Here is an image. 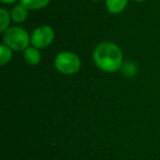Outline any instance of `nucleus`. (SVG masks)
I'll list each match as a JSON object with an SVG mask.
<instances>
[{
  "label": "nucleus",
  "mask_w": 160,
  "mask_h": 160,
  "mask_svg": "<svg viewBox=\"0 0 160 160\" xmlns=\"http://www.w3.org/2000/svg\"><path fill=\"white\" fill-rule=\"evenodd\" d=\"M92 59L97 68L107 73H114L120 71L124 57L123 51L118 44L109 41L101 42L94 47L92 52Z\"/></svg>",
  "instance_id": "1"
},
{
  "label": "nucleus",
  "mask_w": 160,
  "mask_h": 160,
  "mask_svg": "<svg viewBox=\"0 0 160 160\" xmlns=\"http://www.w3.org/2000/svg\"><path fill=\"white\" fill-rule=\"evenodd\" d=\"M128 0H105V8L111 14H120L127 8Z\"/></svg>",
  "instance_id": "7"
},
{
  "label": "nucleus",
  "mask_w": 160,
  "mask_h": 160,
  "mask_svg": "<svg viewBox=\"0 0 160 160\" xmlns=\"http://www.w3.org/2000/svg\"><path fill=\"white\" fill-rule=\"evenodd\" d=\"M29 10H41L48 6L51 0H19Z\"/></svg>",
  "instance_id": "8"
},
{
  "label": "nucleus",
  "mask_w": 160,
  "mask_h": 160,
  "mask_svg": "<svg viewBox=\"0 0 160 160\" xmlns=\"http://www.w3.org/2000/svg\"><path fill=\"white\" fill-rule=\"evenodd\" d=\"M22 56L24 62L30 66H38L42 62V54L41 49L36 48L34 46H29L27 49L22 52Z\"/></svg>",
  "instance_id": "5"
},
{
  "label": "nucleus",
  "mask_w": 160,
  "mask_h": 160,
  "mask_svg": "<svg viewBox=\"0 0 160 160\" xmlns=\"http://www.w3.org/2000/svg\"><path fill=\"white\" fill-rule=\"evenodd\" d=\"M54 67L62 75L72 76L81 69V59L73 52L62 51L54 58Z\"/></svg>",
  "instance_id": "3"
},
{
  "label": "nucleus",
  "mask_w": 160,
  "mask_h": 160,
  "mask_svg": "<svg viewBox=\"0 0 160 160\" xmlns=\"http://www.w3.org/2000/svg\"><path fill=\"white\" fill-rule=\"evenodd\" d=\"M18 0H0V2L2 3V5H13V3H16Z\"/></svg>",
  "instance_id": "12"
},
{
  "label": "nucleus",
  "mask_w": 160,
  "mask_h": 160,
  "mask_svg": "<svg viewBox=\"0 0 160 160\" xmlns=\"http://www.w3.org/2000/svg\"><path fill=\"white\" fill-rule=\"evenodd\" d=\"M11 21V13L6 8H0V32L1 33H3L8 28H10V22Z\"/></svg>",
  "instance_id": "11"
},
{
  "label": "nucleus",
  "mask_w": 160,
  "mask_h": 160,
  "mask_svg": "<svg viewBox=\"0 0 160 160\" xmlns=\"http://www.w3.org/2000/svg\"><path fill=\"white\" fill-rule=\"evenodd\" d=\"M136 2H142V1H146V0H134Z\"/></svg>",
  "instance_id": "13"
},
{
  "label": "nucleus",
  "mask_w": 160,
  "mask_h": 160,
  "mask_svg": "<svg viewBox=\"0 0 160 160\" xmlns=\"http://www.w3.org/2000/svg\"><path fill=\"white\" fill-rule=\"evenodd\" d=\"M2 34V43L13 52H23L31 46V34L22 27L13 25L6 30Z\"/></svg>",
  "instance_id": "2"
},
{
  "label": "nucleus",
  "mask_w": 160,
  "mask_h": 160,
  "mask_svg": "<svg viewBox=\"0 0 160 160\" xmlns=\"http://www.w3.org/2000/svg\"><path fill=\"white\" fill-rule=\"evenodd\" d=\"M92 1H96L97 2V1H102V0H92Z\"/></svg>",
  "instance_id": "14"
},
{
  "label": "nucleus",
  "mask_w": 160,
  "mask_h": 160,
  "mask_svg": "<svg viewBox=\"0 0 160 160\" xmlns=\"http://www.w3.org/2000/svg\"><path fill=\"white\" fill-rule=\"evenodd\" d=\"M55 40V30L48 24L38 27L31 34V45L38 49L47 48Z\"/></svg>",
  "instance_id": "4"
},
{
  "label": "nucleus",
  "mask_w": 160,
  "mask_h": 160,
  "mask_svg": "<svg viewBox=\"0 0 160 160\" xmlns=\"http://www.w3.org/2000/svg\"><path fill=\"white\" fill-rule=\"evenodd\" d=\"M12 57H13V51L2 43L0 45V65L1 66L8 65L11 62Z\"/></svg>",
  "instance_id": "10"
},
{
  "label": "nucleus",
  "mask_w": 160,
  "mask_h": 160,
  "mask_svg": "<svg viewBox=\"0 0 160 160\" xmlns=\"http://www.w3.org/2000/svg\"><path fill=\"white\" fill-rule=\"evenodd\" d=\"M121 73L126 78H133L137 75L138 67L134 62H124L120 69Z\"/></svg>",
  "instance_id": "9"
},
{
  "label": "nucleus",
  "mask_w": 160,
  "mask_h": 160,
  "mask_svg": "<svg viewBox=\"0 0 160 160\" xmlns=\"http://www.w3.org/2000/svg\"><path fill=\"white\" fill-rule=\"evenodd\" d=\"M11 13V19L14 23H23L25 20L28 19V16H29V9H28L25 6H23L22 3H18L10 11Z\"/></svg>",
  "instance_id": "6"
}]
</instances>
